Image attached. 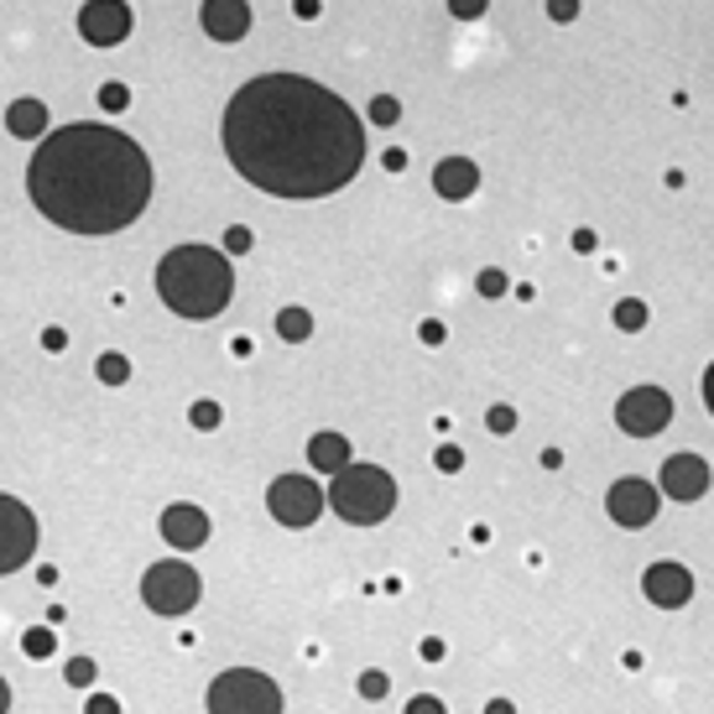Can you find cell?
Instances as JSON below:
<instances>
[{
	"instance_id": "obj_1",
	"label": "cell",
	"mask_w": 714,
	"mask_h": 714,
	"mask_svg": "<svg viewBox=\"0 0 714 714\" xmlns=\"http://www.w3.org/2000/svg\"><path fill=\"white\" fill-rule=\"evenodd\" d=\"M225 157L271 198H329L355 183L365 125L344 99L303 73H262L225 105Z\"/></svg>"
},
{
	"instance_id": "obj_2",
	"label": "cell",
	"mask_w": 714,
	"mask_h": 714,
	"mask_svg": "<svg viewBox=\"0 0 714 714\" xmlns=\"http://www.w3.org/2000/svg\"><path fill=\"white\" fill-rule=\"evenodd\" d=\"M26 193L37 215L73 235H116L152 204V162L116 125L78 120L32 152Z\"/></svg>"
},
{
	"instance_id": "obj_3",
	"label": "cell",
	"mask_w": 714,
	"mask_h": 714,
	"mask_svg": "<svg viewBox=\"0 0 714 714\" xmlns=\"http://www.w3.org/2000/svg\"><path fill=\"white\" fill-rule=\"evenodd\" d=\"M157 298L178 318H215L235 298V266L215 245H172L157 262Z\"/></svg>"
},
{
	"instance_id": "obj_4",
	"label": "cell",
	"mask_w": 714,
	"mask_h": 714,
	"mask_svg": "<svg viewBox=\"0 0 714 714\" xmlns=\"http://www.w3.org/2000/svg\"><path fill=\"white\" fill-rule=\"evenodd\" d=\"M329 506L350 527H376L397 511V480L386 475L382 464H350V470L334 475Z\"/></svg>"
},
{
	"instance_id": "obj_5",
	"label": "cell",
	"mask_w": 714,
	"mask_h": 714,
	"mask_svg": "<svg viewBox=\"0 0 714 714\" xmlns=\"http://www.w3.org/2000/svg\"><path fill=\"white\" fill-rule=\"evenodd\" d=\"M209 714H282V689L256 667H230L209 683Z\"/></svg>"
},
{
	"instance_id": "obj_6",
	"label": "cell",
	"mask_w": 714,
	"mask_h": 714,
	"mask_svg": "<svg viewBox=\"0 0 714 714\" xmlns=\"http://www.w3.org/2000/svg\"><path fill=\"white\" fill-rule=\"evenodd\" d=\"M198 595H204V584H198V573L183 558H162V564H152L142 573V600L152 616H167V620L189 616L198 605Z\"/></svg>"
},
{
	"instance_id": "obj_7",
	"label": "cell",
	"mask_w": 714,
	"mask_h": 714,
	"mask_svg": "<svg viewBox=\"0 0 714 714\" xmlns=\"http://www.w3.org/2000/svg\"><path fill=\"white\" fill-rule=\"evenodd\" d=\"M324 506H329V496L308 475H277L266 485V511L282 527H313L324 517Z\"/></svg>"
},
{
	"instance_id": "obj_8",
	"label": "cell",
	"mask_w": 714,
	"mask_h": 714,
	"mask_svg": "<svg viewBox=\"0 0 714 714\" xmlns=\"http://www.w3.org/2000/svg\"><path fill=\"white\" fill-rule=\"evenodd\" d=\"M37 553V517L16 496H0V573H16Z\"/></svg>"
},
{
	"instance_id": "obj_9",
	"label": "cell",
	"mask_w": 714,
	"mask_h": 714,
	"mask_svg": "<svg viewBox=\"0 0 714 714\" xmlns=\"http://www.w3.org/2000/svg\"><path fill=\"white\" fill-rule=\"evenodd\" d=\"M616 423L631 438H657L673 423V397H667L663 386H631L616 402Z\"/></svg>"
},
{
	"instance_id": "obj_10",
	"label": "cell",
	"mask_w": 714,
	"mask_h": 714,
	"mask_svg": "<svg viewBox=\"0 0 714 714\" xmlns=\"http://www.w3.org/2000/svg\"><path fill=\"white\" fill-rule=\"evenodd\" d=\"M605 511H610V522L626 527V532H637V527H652L657 522V511H663V491L652 485V480H637L626 475L610 485V496H605Z\"/></svg>"
},
{
	"instance_id": "obj_11",
	"label": "cell",
	"mask_w": 714,
	"mask_h": 714,
	"mask_svg": "<svg viewBox=\"0 0 714 714\" xmlns=\"http://www.w3.org/2000/svg\"><path fill=\"white\" fill-rule=\"evenodd\" d=\"M78 37H84L89 48H120V43L131 37V5H125V0H84Z\"/></svg>"
},
{
	"instance_id": "obj_12",
	"label": "cell",
	"mask_w": 714,
	"mask_h": 714,
	"mask_svg": "<svg viewBox=\"0 0 714 714\" xmlns=\"http://www.w3.org/2000/svg\"><path fill=\"white\" fill-rule=\"evenodd\" d=\"M162 543L172 553H193L209 543V511L193 506V500H172L162 511Z\"/></svg>"
},
{
	"instance_id": "obj_13",
	"label": "cell",
	"mask_w": 714,
	"mask_h": 714,
	"mask_svg": "<svg viewBox=\"0 0 714 714\" xmlns=\"http://www.w3.org/2000/svg\"><path fill=\"white\" fill-rule=\"evenodd\" d=\"M642 595L652 600L657 610H683L693 600V573L683 569V564L663 558V564H652V569L642 573Z\"/></svg>"
},
{
	"instance_id": "obj_14",
	"label": "cell",
	"mask_w": 714,
	"mask_h": 714,
	"mask_svg": "<svg viewBox=\"0 0 714 714\" xmlns=\"http://www.w3.org/2000/svg\"><path fill=\"white\" fill-rule=\"evenodd\" d=\"M657 491H663L667 500H699L710 491V464H704L699 453H667Z\"/></svg>"
},
{
	"instance_id": "obj_15",
	"label": "cell",
	"mask_w": 714,
	"mask_h": 714,
	"mask_svg": "<svg viewBox=\"0 0 714 714\" xmlns=\"http://www.w3.org/2000/svg\"><path fill=\"white\" fill-rule=\"evenodd\" d=\"M204 32L215 37V43H240L245 32H251V5L245 0H204Z\"/></svg>"
},
{
	"instance_id": "obj_16",
	"label": "cell",
	"mask_w": 714,
	"mask_h": 714,
	"mask_svg": "<svg viewBox=\"0 0 714 714\" xmlns=\"http://www.w3.org/2000/svg\"><path fill=\"white\" fill-rule=\"evenodd\" d=\"M475 189H480V167L470 157H444V162L433 167V193L438 198L464 204V198H475Z\"/></svg>"
},
{
	"instance_id": "obj_17",
	"label": "cell",
	"mask_w": 714,
	"mask_h": 714,
	"mask_svg": "<svg viewBox=\"0 0 714 714\" xmlns=\"http://www.w3.org/2000/svg\"><path fill=\"white\" fill-rule=\"evenodd\" d=\"M308 464L318 475H339V470H350L355 464V453H350V438L344 433H313L308 438Z\"/></svg>"
},
{
	"instance_id": "obj_18",
	"label": "cell",
	"mask_w": 714,
	"mask_h": 714,
	"mask_svg": "<svg viewBox=\"0 0 714 714\" xmlns=\"http://www.w3.org/2000/svg\"><path fill=\"white\" fill-rule=\"evenodd\" d=\"M5 131L22 136V142L48 136V105H43V99H11V110H5Z\"/></svg>"
},
{
	"instance_id": "obj_19",
	"label": "cell",
	"mask_w": 714,
	"mask_h": 714,
	"mask_svg": "<svg viewBox=\"0 0 714 714\" xmlns=\"http://www.w3.org/2000/svg\"><path fill=\"white\" fill-rule=\"evenodd\" d=\"M277 334H282L287 344H303L313 334V313L308 308H282L277 313Z\"/></svg>"
},
{
	"instance_id": "obj_20",
	"label": "cell",
	"mask_w": 714,
	"mask_h": 714,
	"mask_svg": "<svg viewBox=\"0 0 714 714\" xmlns=\"http://www.w3.org/2000/svg\"><path fill=\"white\" fill-rule=\"evenodd\" d=\"M646 318H652V308H646L642 298H620L616 303V329L620 334H642Z\"/></svg>"
},
{
	"instance_id": "obj_21",
	"label": "cell",
	"mask_w": 714,
	"mask_h": 714,
	"mask_svg": "<svg viewBox=\"0 0 714 714\" xmlns=\"http://www.w3.org/2000/svg\"><path fill=\"white\" fill-rule=\"evenodd\" d=\"M95 376L105 386H125V382H131V360L120 355V350H105V355L95 360Z\"/></svg>"
},
{
	"instance_id": "obj_22",
	"label": "cell",
	"mask_w": 714,
	"mask_h": 714,
	"mask_svg": "<svg viewBox=\"0 0 714 714\" xmlns=\"http://www.w3.org/2000/svg\"><path fill=\"white\" fill-rule=\"evenodd\" d=\"M22 652L26 657H52L58 652V637H52V626H32L22 637Z\"/></svg>"
},
{
	"instance_id": "obj_23",
	"label": "cell",
	"mask_w": 714,
	"mask_h": 714,
	"mask_svg": "<svg viewBox=\"0 0 714 714\" xmlns=\"http://www.w3.org/2000/svg\"><path fill=\"white\" fill-rule=\"evenodd\" d=\"M506 287H511V277H506L500 266H485V271L475 277V292H480V298H506Z\"/></svg>"
},
{
	"instance_id": "obj_24",
	"label": "cell",
	"mask_w": 714,
	"mask_h": 714,
	"mask_svg": "<svg viewBox=\"0 0 714 714\" xmlns=\"http://www.w3.org/2000/svg\"><path fill=\"white\" fill-rule=\"evenodd\" d=\"M189 423H193L198 433H215L219 423H225V412H219V402H193V407H189Z\"/></svg>"
},
{
	"instance_id": "obj_25",
	"label": "cell",
	"mask_w": 714,
	"mask_h": 714,
	"mask_svg": "<svg viewBox=\"0 0 714 714\" xmlns=\"http://www.w3.org/2000/svg\"><path fill=\"white\" fill-rule=\"evenodd\" d=\"M355 689H360V699H386V693H391V678H386L382 667H365Z\"/></svg>"
},
{
	"instance_id": "obj_26",
	"label": "cell",
	"mask_w": 714,
	"mask_h": 714,
	"mask_svg": "<svg viewBox=\"0 0 714 714\" xmlns=\"http://www.w3.org/2000/svg\"><path fill=\"white\" fill-rule=\"evenodd\" d=\"M485 428L496 433V438H506V433H517V407L496 402V407H491V412H485Z\"/></svg>"
},
{
	"instance_id": "obj_27",
	"label": "cell",
	"mask_w": 714,
	"mask_h": 714,
	"mask_svg": "<svg viewBox=\"0 0 714 714\" xmlns=\"http://www.w3.org/2000/svg\"><path fill=\"white\" fill-rule=\"evenodd\" d=\"M371 120H376V125H397V120H402V99L376 95L371 99Z\"/></svg>"
},
{
	"instance_id": "obj_28",
	"label": "cell",
	"mask_w": 714,
	"mask_h": 714,
	"mask_svg": "<svg viewBox=\"0 0 714 714\" xmlns=\"http://www.w3.org/2000/svg\"><path fill=\"white\" fill-rule=\"evenodd\" d=\"M95 673H99L95 657H73V663L63 667V678H69L73 689H89V683H95Z\"/></svg>"
},
{
	"instance_id": "obj_29",
	"label": "cell",
	"mask_w": 714,
	"mask_h": 714,
	"mask_svg": "<svg viewBox=\"0 0 714 714\" xmlns=\"http://www.w3.org/2000/svg\"><path fill=\"white\" fill-rule=\"evenodd\" d=\"M99 105H105L110 116H120V110L131 105V89H125V84H116V78H110V84H99Z\"/></svg>"
},
{
	"instance_id": "obj_30",
	"label": "cell",
	"mask_w": 714,
	"mask_h": 714,
	"mask_svg": "<svg viewBox=\"0 0 714 714\" xmlns=\"http://www.w3.org/2000/svg\"><path fill=\"white\" fill-rule=\"evenodd\" d=\"M251 245H256V235H251L245 225H230V230H225V256H245Z\"/></svg>"
},
{
	"instance_id": "obj_31",
	"label": "cell",
	"mask_w": 714,
	"mask_h": 714,
	"mask_svg": "<svg viewBox=\"0 0 714 714\" xmlns=\"http://www.w3.org/2000/svg\"><path fill=\"white\" fill-rule=\"evenodd\" d=\"M491 11V0H449V16L453 22H480Z\"/></svg>"
},
{
	"instance_id": "obj_32",
	"label": "cell",
	"mask_w": 714,
	"mask_h": 714,
	"mask_svg": "<svg viewBox=\"0 0 714 714\" xmlns=\"http://www.w3.org/2000/svg\"><path fill=\"white\" fill-rule=\"evenodd\" d=\"M433 464H438V470H444V475H459V470H464V453L453 449V444H444V449L433 453Z\"/></svg>"
},
{
	"instance_id": "obj_33",
	"label": "cell",
	"mask_w": 714,
	"mask_h": 714,
	"mask_svg": "<svg viewBox=\"0 0 714 714\" xmlns=\"http://www.w3.org/2000/svg\"><path fill=\"white\" fill-rule=\"evenodd\" d=\"M548 16L558 26H569V22H579V0H548Z\"/></svg>"
},
{
	"instance_id": "obj_34",
	"label": "cell",
	"mask_w": 714,
	"mask_h": 714,
	"mask_svg": "<svg viewBox=\"0 0 714 714\" xmlns=\"http://www.w3.org/2000/svg\"><path fill=\"white\" fill-rule=\"evenodd\" d=\"M569 245H573V251H579V256H590V251H600V235H595V230H590V225H579Z\"/></svg>"
},
{
	"instance_id": "obj_35",
	"label": "cell",
	"mask_w": 714,
	"mask_h": 714,
	"mask_svg": "<svg viewBox=\"0 0 714 714\" xmlns=\"http://www.w3.org/2000/svg\"><path fill=\"white\" fill-rule=\"evenodd\" d=\"M417 339H423V344H444V339H449V329H444L438 318H423V324H417Z\"/></svg>"
},
{
	"instance_id": "obj_36",
	"label": "cell",
	"mask_w": 714,
	"mask_h": 714,
	"mask_svg": "<svg viewBox=\"0 0 714 714\" xmlns=\"http://www.w3.org/2000/svg\"><path fill=\"white\" fill-rule=\"evenodd\" d=\"M407 714H449V710H444V699H433V693H417V699L407 704Z\"/></svg>"
},
{
	"instance_id": "obj_37",
	"label": "cell",
	"mask_w": 714,
	"mask_h": 714,
	"mask_svg": "<svg viewBox=\"0 0 714 714\" xmlns=\"http://www.w3.org/2000/svg\"><path fill=\"white\" fill-rule=\"evenodd\" d=\"M84 714H120V704L110 699V693H89V704H84Z\"/></svg>"
},
{
	"instance_id": "obj_38",
	"label": "cell",
	"mask_w": 714,
	"mask_h": 714,
	"mask_svg": "<svg viewBox=\"0 0 714 714\" xmlns=\"http://www.w3.org/2000/svg\"><path fill=\"white\" fill-rule=\"evenodd\" d=\"M318 11H324V0H292V16H298V22H318Z\"/></svg>"
},
{
	"instance_id": "obj_39",
	"label": "cell",
	"mask_w": 714,
	"mask_h": 714,
	"mask_svg": "<svg viewBox=\"0 0 714 714\" xmlns=\"http://www.w3.org/2000/svg\"><path fill=\"white\" fill-rule=\"evenodd\" d=\"M43 350H48V355L69 350V334H63V329H43Z\"/></svg>"
},
{
	"instance_id": "obj_40",
	"label": "cell",
	"mask_w": 714,
	"mask_h": 714,
	"mask_svg": "<svg viewBox=\"0 0 714 714\" xmlns=\"http://www.w3.org/2000/svg\"><path fill=\"white\" fill-rule=\"evenodd\" d=\"M382 162H386V172H402V167H407V152H402V146H386Z\"/></svg>"
},
{
	"instance_id": "obj_41",
	"label": "cell",
	"mask_w": 714,
	"mask_h": 714,
	"mask_svg": "<svg viewBox=\"0 0 714 714\" xmlns=\"http://www.w3.org/2000/svg\"><path fill=\"white\" fill-rule=\"evenodd\" d=\"M663 183H667V189H683L689 178H683V167H667V172H663Z\"/></svg>"
},
{
	"instance_id": "obj_42",
	"label": "cell",
	"mask_w": 714,
	"mask_h": 714,
	"mask_svg": "<svg viewBox=\"0 0 714 714\" xmlns=\"http://www.w3.org/2000/svg\"><path fill=\"white\" fill-rule=\"evenodd\" d=\"M423 657H428V663H438V657H444V642H438V637H428V642H423Z\"/></svg>"
},
{
	"instance_id": "obj_43",
	"label": "cell",
	"mask_w": 714,
	"mask_h": 714,
	"mask_svg": "<svg viewBox=\"0 0 714 714\" xmlns=\"http://www.w3.org/2000/svg\"><path fill=\"white\" fill-rule=\"evenodd\" d=\"M485 714H517V704H511V699H491V704H485Z\"/></svg>"
},
{
	"instance_id": "obj_44",
	"label": "cell",
	"mask_w": 714,
	"mask_h": 714,
	"mask_svg": "<svg viewBox=\"0 0 714 714\" xmlns=\"http://www.w3.org/2000/svg\"><path fill=\"white\" fill-rule=\"evenodd\" d=\"M704 402H710V412H714V365L704 371Z\"/></svg>"
},
{
	"instance_id": "obj_45",
	"label": "cell",
	"mask_w": 714,
	"mask_h": 714,
	"mask_svg": "<svg viewBox=\"0 0 714 714\" xmlns=\"http://www.w3.org/2000/svg\"><path fill=\"white\" fill-rule=\"evenodd\" d=\"M11 710V683H5V678H0V714Z\"/></svg>"
}]
</instances>
